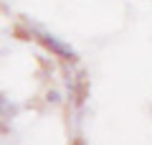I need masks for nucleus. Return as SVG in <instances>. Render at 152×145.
<instances>
[{
  "mask_svg": "<svg viewBox=\"0 0 152 145\" xmlns=\"http://www.w3.org/2000/svg\"><path fill=\"white\" fill-rule=\"evenodd\" d=\"M41 43H43L46 48H48L51 54L61 56V59H76V51L69 46V43H64L61 38L51 36V33H41Z\"/></svg>",
  "mask_w": 152,
  "mask_h": 145,
  "instance_id": "1",
  "label": "nucleus"
}]
</instances>
